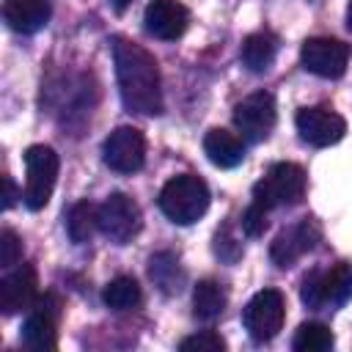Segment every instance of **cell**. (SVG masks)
I'll list each match as a JSON object with an SVG mask.
<instances>
[{
    "label": "cell",
    "instance_id": "cell-1",
    "mask_svg": "<svg viewBox=\"0 0 352 352\" xmlns=\"http://www.w3.org/2000/svg\"><path fill=\"white\" fill-rule=\"evenodd\" d=\"M113 63L124 107L140 116L162 113V80L154 55L129 38H113Z\"/></svg>",
    "mask_w": 352,
    "mask_h": 352
},
{
    "label": "cell",
    "instance_id": "cell-2",
    "mask_svg": "<svg viewBox=\"0 0 352 352\" xmlns=\"http://www.w3.org/2000/svg\"><path fill=\"white\" fill-rule=\"evenodd\" d=\"M160 209L162 214L176 226H190L201 220L209 209V187L201 176L179 173L170 182H165L160 192Z\"/></svg>",
    "mask_w": 352,
    "mask_h": 352
},
{
    "label": "cell",
    "instance_id": "cell-3",
    "mask_svg": "<svg viewBox=\"0 0 352 352\" xmlns=\"http://www.w3.org/2000/svg\"><path fill=\"white\" fill-rule=\"evenodd\" d=\"M300 297L308 308H338L352 297V264L338 261L330 270H311L302 278Z\"/></svg>",
    "mask_w": 352,
    "mask_h": 352
},
{
    "label": "cell",
    "instance_id": "cell-4",
    "mask_svg": "<svg viewBox=\"0 0 352 352\" xmlns=\"http://www.w3.org/2000/svg\"><path fill=\"white\" fill-rule=\"evenodd\" d=\"M305 195V170L294 162H278L253 184V201L267 212L275 206H294Z\"/></svg>",
    "mask_w": 352,
    "mask_h": 352
},
{
    "label": "cell",
    "instance_id": "cell-5",
    "mask_svg": "<svg viewBox=\"0 0 352 352\" xmlns=\"http://www.w3.org/2000/svg\"><path fill=\"white\" fill-rule=\"evenodd\" d=\"M25 206L38 212L47 206V201L52 198L55 190V179H58V154L50 146H30L25 151Z\"/></svg>",
    "mask_w": 352,
    "mask_h": 352
},
{
    "label": "cell",
    "instance_id": "cell-6",
    "mask_svg": "<svg viewBox=\"0 0 352 352\" xmlns=\"http://www.w3.org/2000/svg\"><path fill=\"white\" fill-rule=\"evenodd\" d=\"M283 316H286V300L278 289H261L250 297V302L242 311V324L248 330V336L258 344L270 341L278 336V330L283 327Z\"/></svg>",
    "mask_w": 352,
    "mask_h": 352
},
{
    "label": "cell",
    "instance_id": "cell-7",
    "mask_svg": "<svg viewBox=\"0 0 352 352\" xmlns=\"http://www.w3.org/2000/svg\"><path fill=\"white\" fill-rule=\"evenodd\" d=\"M60 300L58 294H44L30 305V314L22 324L19 341L28 349L44 352V349H55L58 346V319H60Z\"/></svg>",
    "mask_w": 352,
    "mask_h": 352
},
{
    "label": "cell",
    "instance_id": "cell-8",
    "mask_svg": "<svg viewBox=\"0 0 352 352\" xmlns=\"http://www.w3.org/2000/svg\"><path fill=\"white\" fill-rule=\"evenodd\" d=\"M275 99L267 91H256L250 96H245L236 107H234V124L242 132L245 140L250 143H261L270 138V132L275 129Z\"/></svg>",
    "mask_w": 352,
    "mask_h": 352
},
{
    "label": "cell",
    "instance_id": "cell-9",
    "mask_svg": "<svg viewBox=\"0 0 352 352\" xmlns=\"http://www.w3.org/2000/svg\"><path fill=\"white\" fill-rule=\"evenodd\" d=\"M102 160L116 173H135L146 162V140L135 126L113 129L102 143Z\"/></svg>",
    "mask_w": 352,
    "mask_h": 352
},
{
    "label": "cell",
    "instance_id": "cell-10",
    "mask_svg": "<svg viewBox=\"0 0 352 352\" xmlns=\"http://www.w3.org/2000/svg\"><path fill=\"white\" fill-rule=\"evenodd\" d=\"M99 231L110 242L126 245L140 231V209H138V204L124 192L107 195L102 201V206H99Z\"/></svg>",
    "mask_w": 352,
    "mask_h": 352
},
{
    "label": "cell",
    "instance_id": "cell-11",
    "mask_svg": "<svg viewBox=\"0 0 352 352\" xmlns=\"http://www.w3.org/2000/svg\"><path fill=\"white\" fill-rule=\"evenodd\" d=\"M349 55H352V47L338 41V38H308L300 47L302 66L311 74L327 77V80H336V77H341L346 72Z\"/></svg>",
    "mask_w": 352,
    "mask_h": 352
},
{
    "label": "cell",
    "instance_id": "cell-12",
    "mask_svg": "<svg viewBox=\"0 0 352 352\" xmlns=\"http://www.w3.org/2000/svg\"><path fill=\"white\" fill-rule=\"evenodd\" d=\"M319 236H322L319 223H316L314 217H302V220H297L294 226L283 228V231L272 239V245H270V258H272L280 270H286V267H292L297 258H302L308 250H314L316 242H319Z\"/></svg>",
    "mask_w": 352,
    "mask_h": 352
},
{
    "label": "cell",
    "instance_id": "cell-13",
    "mask_svg": "<svg viewBox=\"0 0 352 352\" xmlns=\"http://www.w3.org/2000/svg\"><path fill=\"white\" fill-rule=\"evenodd\" d=\"M294 126H297V132L305 143L319 146V148L338 143L346 132V121L330 107H302V110H297Z\"/></svg>",
    "mask_w": 352,
    "mask_h": 352
},
{
    "label": "cell",
    "instance_id": "cell-14",
    "mask_svg": "<svg viewBox=\"0 0 352 352\" xmlns=\"http://www.w3.org/2000/svg\"><path fill=\"white\" fill-rule=\"evenodd\" d=\"M36 270L30 264H19L11 272L0 278V311L6 316H14L19 311H28L38 297H36Z\"/></svg>",
    "mask_w": 352,
    "mask_h": 352
},
{
    "label": "cell",
    "instance_id": "cell-15",
    "mask_svg": "<svg viewBox=\"0 0 352 352\" xmlns=\"http://www.w3.org/2000/svg\"><path fill=\"white\" fill-rule=\"evenodd\" d=\"M190 14L179 0H151L143 11V28L148 36L162 41H176L187 30Z\"/></svg>",
    "mask_w": 352,
    "mask_h": 352
},
{
    "label": "cell",
    "instance_id": "cell-16",
    "mask_svg": "<svg viewBox=\"0 0 352 352\" xmlns=\"http://www.w3.org/2000/svg\"><path fill=\"white\" fill-rule=\"evenodd\" d=\"M50 3L47 0H6L3 3V19L16 33H36L50 22Z\"/></svg>",
    "mask_w": 352,
    "mask_h": 352
},
{
    "label": "cell",
    "instance_id": "cell-17",
    "mask_svg": "<svg viewBox=\"0 0 352 352\" xmlns=\"http://www.w3.org/2000/svg\"><path fill=\"white\" fill-rule=\"evenodd\" d=\"M204 151L209 157L212 165L217 168H236L245 160V143L239 135L228 132V129H209L204 138Z\"/></svg>",
    "mask_w": 352,
    "mask_h": 352
},
{
    "label": "cell",
    "instance_id": "cell-18",
    "mask_svg": "<svg viewBox=\"0 0 352 352\" xmlns=\"http://www.w3.org/2000/svg\"><path fill=\"white\" fill-rule=\"evenodd\" d=\"M278 55V36L270 33V30H258V33H250L245 41H242V50H239V58H242V66L253 74H261L272 66Z\"/></svg>",
    "mask_w": 352,
    "mask_h": 352
},
{
    "label": "cell",
    "instance_id": "cell-19",
    "mask_svg": "<svg viewBox=\"0 0 352 352\" xmlns=\"http://www.w3.org/2000/svg\"><path fill=\"white\" fill-rule=\"evenodd\" d=\"M226 292L217 280H198L195 289H192V314L204 322H212L217 319L223 311H226Z\"/></svg>",
    "mask_w": 352,
    "mask_h": 352
},
{
    "label": "cell",
    "instance_id": "cell-20",
    "mask_svg": "<svg viewBox=\"0 0 352 352\" xmlns=\"http://www.w3.org/2000/svg\"><path fill=\"white\" fill-rule=\"evenodd\" d=\"M96 228H99V206H94L91 201H77L66 214V231L72 242L77 245L88 242Z\"/></svg>",
    "mask_w": 352,
    "mask_h": 352
},
{
    "label": "cell",
    "instance_id": "cell-21",
    "mask_svg": "<svg viewBox=\"0 0 352 352\" xmlns=\"http://www.w3.org/2000/svg\"><path fill=\"white\" fill-rule=\"evenodd\" d=\"M140 286L135 278L129 275H118L113 278L104 289H102V302L110 308V311H129V308H138L140 305Z\"/></svg>",
    "mask_w": 352,
    "mask_h": 352
},
{
    "label": "cell",
    "instance_id": "cell-22",
    "mask_svg": "<svg viewBox=\"0 0 352 352\" xmlns=\"http://www.w3.org/2000/svg\"><path fill=\"white\" fill-rule=\"evenodd\" d=\"M148 275H151V280H154L165 294L179 292L182 283H184V272L179 270V261H176V256L168 253V250L154 253V256L148 258Z\"/></svg>",
    "mask_w": 352,
    "mask_h": 352
},
{
    "label": "cell",
    "instance_id": "cell-23",
    "mask_svg": "<svg viewBox=\"0 0 352 352\" xmlns=\"http://www.w3.org/2000/svg\"><path fill=\"white\" fill-rule=\"evenodd\" d=\"M336 344L333 333L322 322H302L292 338V346L297 352H327Z\"/></svg>",
    "mask_w": 352,
    "mask_h": 352
},
{
    "label": "cell",
    "instance_id": "cell-24",
    "mask_svg": "<svg viewBox=\"0 0 352 352\" xmlns=\"http://www.w3.org/2000/svg\"><path fill=\"white\" fill-rule=\"evenodd\" d=\"M179 349L182 352H223L226 349V341L220 333L214 330H201L195 336H187L179 341Z\"/></svg>",
    "mask_w": 352,
    "mask_h": 352
},
{
    "label": "cell",
    "instance_id": "cell-25",
    "mask_svg": "<svg viewBox=\"0 0 352 352\" xmlns=\"http://www.w3.org/2000/svg\"><path fill=\"white\" fill-rule=\"evenodd\" d=\"M239 226H242V231H245L248 236H261V234H264V228H267V209H264L261 204H256V201H253V204L242 212Z\"/></svg>",
    "mask_w": 352,
    "mask_h": 352
},
{
    "label": "cell",
    "instance_id": "cell-26",
    "mask_svg": "<svg viewBox=\"0 0 352 352\" xmlns=\"http://www.w3.org/2000/svg\"><path fill=\"white\" fill-rule=\"evenodd\" d=\"M214 256L217 258H223V261H236L239 256H242V245L231 236V231H228V226H223L217 234H214Z\"/></svg>",
    "mask_w": 352,
    "mask_h": 352
},
{
    "label": "cell",
    "instance_id": "cell-27",
    "mask_svg": "<svg viewBox=\"0 0 352 352\" xmlns=\"http://www.w3.org/2000/svg\"><path fill=\"white\" fill-rule=\"evenodd\" d=\"M19 258H22L19 236L11 228H3V234H0V264L3 267H14V264H19Z\"/></svg>",
    "mask_w": 352,
    "mask_h": 352
},
{
    "label": "cell",
    "instance_id": "cell-28",
    "mask_svg": "<svg viewBox=\"0 0 352 352\" xmlns=\"http://www.w3.org/2000/svg\"><path fill=\"white\" fill-rule=\"evenodd\" d=\"M3 187H6V192H3V209H11V206L16 204V187H14V179H11V176H3Z\"/></svg>",
    "mask_w": 352,
    "mask_h": 352
},
{
    "label": "cell",
    "instance_id": "cell-29",
    "mask_svg": "<svg viewBox=\"0 0 352 352\" xmlns=\"http://www.w3.org/2000/svg\"><path fill=\"white\" fill-rule=\"evenodd\" d=\"M346 28L352 30V0L346 3Z\"/></svg>",
    "mask_w": 352,
    "mask_h": 352
},
{
    "label": "cell",
    "instance_id": "cell-30",
    "mask_svg": "<svg viewBox=\"0 0 352 352\" xmlns=\"http://www.w3.org/2000/svg\"><path fill=\"white\" fill-rule=\"evenodd\" d=\"M126 3H129V0H113V6H116V8H118V11H121V8H124V6H126Z\"/></svg>",
    "mask_w": 352,
    "mask_h": 352
}]
</instances>
